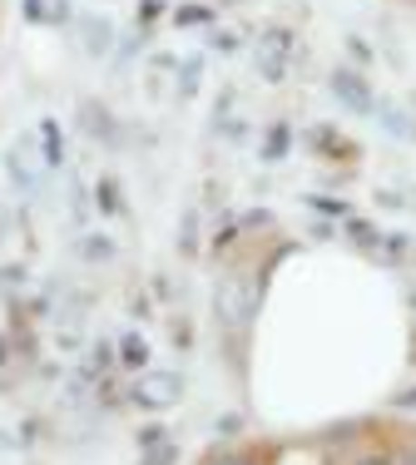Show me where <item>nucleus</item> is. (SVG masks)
Here are the masks:
<instances>
[{
  "label": "nucleus",
  "instance_id": "nucleus-16",
  "mask_svg": "<svg viewBox=\"0 0 416 465\" xmlns=\"http://www.w3.org/2000/svg\"><path fill=\"white\" fill-rule=\"evenodd\" d=\"M80 252H84V258H90V262H109V258H114V242H109L104 232H84Z\"/></svg>",
  "mask_w": 416,
  "mask_h": 465
},
{
  "label": "nucleus",
  "instance_id": "nucleus-5",
  "mask_svg": "<svg viewBox=\"0 0 416 465\" xmlns=\"http://www.w3.org/2000/svg\"><path fill=\"white\" fill-rule=\"evenodd\" d=\"M80 50L90 54V60H104V54H114V20L109 15H80Z\"/></svg>",
  "mask_w": 416,
  "mask_h": 465
},
{
  "label": "nucleus",
  "instance_id": "nucleus-8",
  "mask_svg": "<svg viewBox=\"0 0 416 465\" xmlns=\"http://www.w3.org/2000/svg\"><path fill=\"white\" fill-rule=\"evenodd\" d=\"M371 114L381 119V129H387V134H397V139H416V124L407 119V109H401L397 99H381V94H377V109H371Z\"/></svg>",
  "mask_w": 416,
  "mask_h": 465
},
{
  "label": "nucleus",
  "instance_id": "nucleus-6",
  "mask_svg": "<svg viewBox=\"0 0 416 465\" xmlns=\"http://www.w3.org/2000/svg\"><path fill=\"white\" fill-rule=\"evenodd\" d=\"M80 129L90 139H100V143H114L119 139L114 114H109V104H100V99H80Z\"/></svg>",
  "mask_w": 416,
  "mask_h": 465
},
{
  "label": "nucleus",
  "instance_id": "nucleus-2",
  "mask_svg": "<svg viewBox=\"0 0 416 465\" xmlns=\"http://www.w3.org/2000/svg\"><path fill=\"white\" fill-rule=\"evenodd\" d=\"M292 54H298V35H292L288 25H268V30L258 35V45H253V70H258V80L282 84V80H288Z\"/></svg>",
  "mask_w": 416,
  "mask_h": 465
},
{
  "label": "nucleus",
  "instance_id": "nucleus-19",
  "mask_svg": "<svg viewBox=\"0 0 416 465\" xmlns=\"http://www.w3.org/2000/svg\"><path fill=\"white\" fill-rule=\"evenodd\" d=\"M109 367H114V347H90V361H84V376H104Z\"/></svg>",
  "mask_w": 416,
  "mask_h": 465
},
{
  "label": "nucleus",
  "instance_id": "nucleus-3",
  "mask_svg": "<svg viewBox=\"0 0 416 465\" xmlns=\"http://www.w3.org/2000/svg\"><path fill=\"white\" fill-rule=\"evenodd\" d=\"M129 401L139 406V411H169V406L183 401V376L179 371H139L134 381H129Z\"/></svg>",
  "mask_w": 416,
  "mask_h": 465
},
{
  "label": "nucleus",
  "instance_id": "nucleus-20",
  "mask_svg": "<svg viewBox=\"0 0 416 465\" xmlns=\"http://www.w3.org/2000/svg\"><path fill=\"white\" fill-rule=\"evenodd\" d=\"M308 203L317 208V213H327V218H352V208H347L342 198H327V193H308Z\"/></svg>",
  "mask_w": 416,
  "mask_h": 465
},
{
  "label": "nucleus",
  "instance_id": "nucleus-24",
  "mask_svg": "<svg viewBox=\"0 0 416 465\" xmlns=\"http://www.w3.org/2000/svg\"><path fill=\"white\" fill-rule=\"evenodd\" d=\"M208 45H213V50H223V54H233V50H238V35H233V30H218V35L208 40Z\"/></svg>",
  "mask_w": 416,
  "mask_h": 465
},
{
  "label": "nucleus",
  "instance_id": "nucleus-12",
  "mask_svg": "<svg viewBox=\"0 0 416 465\" xmlns=\"http://www.w3.org/2000/svg\"><path fill=\"white\" fill-rule=\"evenodd\" d=\"M94 208H100V213H109V218L124 213V198H119V179H109V173H104V179L94 183Z\"/></svg>",
  "mask_w": 416,
  "mask_h": 465
},
{
  "label": "nucleus",
  "instance_id": "nucleus-25",
  "mask_svg": "<svg viewBox=\"0 0 416 465\" xmlns=\"http://www.w3.org/2000/svg\"><path fill=\"white\" fill-rule=\"evenodd\" d=\"M213 465H262L258 456H248V450H228V456H218Z\"/></svg>",
  "mask_w": 416,
  "mask_h": 465
},
{
  "label": "nucleus",
  "instance_id": "nucleus-29",
  "mask_svg": "<svg viewBox=\"0 0 416 465\" xmlns=\"http://www.w3.org/2000/svg\"><path fill=\"white\" fill-rule=\"evenodd\" d=\"M25 20H45V0H25Z\"/></svg>",
  "mask_w": 416,
  "mask_h": 465
},
{
  "label": "nucleus",
  "instance_id": "nucleus-4",
  "mask_svg": "<svg viewBox=\"0 0 416 465\" xmlns=\"http://www.w3.org/2000/svg\"><path fill=\"white\" fill-rule=\"evenodd\" d=\"M327 90H332V99L342 109H352V114H371V109H377V94H371L367 74L352 70V64H337V70L327 74Z\"/></svg>",
  "mask_w": 416,
  "mask_h": 465
},
{
  "label": "nucleus",
  "instance_id": "nucleus-9",
  "mask_svg": "<svg viewBox=\"0 0 416 465\" xmlns=\"http://www.w3.org/2000/svg\"><path fill=\"white\" fill-rule=\"evenodd\" d=\"M114 367H124V371H134V376L149 367V341L139 337V331H129V337L114 347Z\"/></svg>",
  "mask_w": 416,
  "mask_h": 465
},
{
  "label": "nucleus",
  "instance_id": "nucleus-11",
  "mask_svg": "<svg viewBox=\"0 0 416 465\" xmlns=\"http://www.w3.org/2000/svg\"><path fill=\"white\" fill-rule=\"evenodd\" d=\"M40 143H45V169H60L64 163V134H60V119H40Z\"/></svg>",
  "mask_w": 416,
  "mask_h": 465
},
{
  "label": "nucleus",
  "instance_id": "nucleus-31",
  "mask_svg": "<svg viewBox=\"0 0 416 465\" xmlns=\"http://www.w3.org/2000/svg\"><path fill=\"white\" fill-rule=\"evenodd\" d=\"M397 406H416V386H411V391H401V396H397Z\"/></svg>",
  "mask_w": 416,
  "mask_h": 465
},
{
  "label": "nucleus",
  "instance_id": "nucleus-22",
  "mask_svg": "<svg viewBox=\"0 0 416 465\" xmlns=\"http://www.w3.org/2000/svg\"><path fill=\"white\" fill-rule=\"evenodd\" d=\"M134 440H139V450H154V446H163V440H169V430H163V426H144Z\"/></svg>",
  "mask_w": 416,
  "mask_h": 465
},
{
  "label": "nucleus",
  "instance_id": "nucleus-10",
  "mask_svg": "<svg viewBox=\"0 0 416 465\" xmlns=\"http://www.w3.org/2000/svg\"><path fill=\"white\" fill-rule=\"evenodd\" d=\"M5 169H10V179H15V188H25V193H40V169L30 163L25 149H10Z\"/></svg>",
  "mask_w": 416,
  "mask_h": 465
},
{
  "label": "nucleus",
  "instance_id": "nucleus-1",
  "mask_svg": "<svg viewBox=\"0 0 416 465\" xmlns=\"http://www.w3.org/2000/svg\"><path fill=\"white\" fill-rule=\"evenodd\" d=\"M258 302H262V282L253 287L248 272H223L213 282V317H218V331L228 341H243L248 327L258 317Z\"/></svg>",
  "mask_w": 416,
  "mask_h": 465
},
{
  "label": "nucleus",
  "instance_id": "nucleus-27",
  "mask_svg": "<svg viewBox=\"0 0 416 465\" xmlns=\"http://www.w3.org/2000/svg\"><path fill=\"white\" fill-rule=\"evenodd\" d=\"M377 203H381V208H407V203H401V193H391V188H381Z\"/></svg>",
  "mask_w": 416,
  "mask_h": 465
},
{
  "label": "nucleus",
  "instance_id": "nucleus-28",
  "mask_svg": "<svg viewBox=\"0 0 416 465\" xmlns=\"http://www.w3.org/2000/svg\"><path fill=\"white\" fill-rule=\"evenodd\" d=\"M352 465H397V460H391V456H381V450H371V456H357Z\"/></svg>",
  "mask_w": 416,
  "mask_h": 465
},
{
  "label": "nucleus",
  "instance_id": "nucleus-17",
  "mask_svg": "<svg viewBox=\"0 0 416 465\" xmlns=\"http://www.w3.org/2000/svg\"><path fill=\"white\" fill-rule=\"evenodd\" d=\"M139 465H179V440H163L154 450H139Z\"/></svg>",
  "mask_w": 416,
  "mask_h": 465
},
{
  "label": "nucleus",
  "instance_id": "nucleus-21",
  "mask_svg": "<svg viewBox=\"0 0 416 465\" xmlns=\"http://www.w3.org/2000/svg\"><path fill=\"white\" fill-rule=\"evenodd\" d=\"M163 10H169V0H139V30H149Z\"/></svg>",
  "mask_w": 416,
  "mask_h": 465
},
{
  "label": "nucleus",
  "instance_id": "nucleus-14",
  "mask_svg": "<svg viewBox=\"0 0 416 465\" xmlns=\"http://www.w3.org/2000/svg\"><path fill=\"white\" fill-rule=\"evenodd\" d=\"M199 74H203V60H199V54L179 60V99H193V94H199Z\"/></svg>",
  "mask_w": 416,
  "mask_h": 465
},
{
  "label": "nucleus",
  "instance_id": "nucleus-26",
  "mask_svg": "<svg viewBox=\"0 0 416 465\" xmlns=\"http://www.w3.org/2000/svg\"><path fill=\"white\" fill-rule=\"evenodd\" d=\"M193 223H199V218L183 213V238H179V248H183V252H193Z\"/></svg>",
  "mask_w": 416,
  "mask_h": 465
},
{
  "label": "nucleus",
  "instance_id": "nucleus-7",
  "mask_svg": "<svg viewBox=\"0 0 416 465\" xmlns=\"http://www.w3.org/2000/svg\"><path fill=\"white\" fill-rule=\"evenodd\" d=\"M288 149H292V124H288V119H272L268 134H262L258 159L262 163H282V159H288Z\"/></svg>",
  "mask_w": 416,
  "mask_h": 465
},
{
  "label": "nucleus",
  "instance_id": "nucleus-13",
  "mask_svg": "<svg viewBox=\"0 0 416 465\" xmlns=\"http://www.w3.org/2000/svg\"><path fill=\"white\" fill-rule=\"evenodd\" d=\"M308 143H312V149H322V153H347V159L357 153L352 143H347L342 134H337V129H327V124H322V129H312V134H308Z\"/></svg>",
  "mask_w": 416,
  "mask_h": 465
},
{
  "label": "nucleus",
  "instance_id": "nucleus-33",
  "mask_svg": "<svg viewBox=\"0 0 416 465\" xmlns=\"http://www.w3.org/2000/svg\"><path fill=\"white\" fill-rule=\"evenodd\" d=\"M411 258H416V242H411Z\"/></svg>",
  "mask_w": 416,
  "mask_h": 465
},
{
  "label": "nucleus",
  "instance_id": "nucleus-23",
  "mask_svg": "<svg viewBox=\"0 0 416 465\" xmlns=\"http://www.w3.org/2000/svg\"><path fill=\"white\" fill-rule=\"evenodd\" d=\"M70 15H74V5H70V0H50V5H45V20H50V25H64Z\"/></svg>",
  "mask_w": 416,
  "mask_h": 465
},
{
  "label": "nucleus",
  "instance_id": "nucleus-32",
  "mask_svg": "<svg viewBox=\"0 0 416 465\" xmlns=\"http://www.w3.org/2000/svg\"><path fill=\"white\" fill-rule=\"evenodd\" d=\"M397 465H416V450H401V460Z\"/></svg>",
  "mask_w": 416,
  "mask_h": 465
},
{
  "label": "nucleus",
  "instance_id": "nucleus-15",
  "mask_svg": "<svg viewBox=\"0 0 416 465\" xmlns=\"http://www.w3.org/2000/svg\"><path fill=\"white\" fill-rule=\"evenodd\" d=\"M347 238H352L362 252H377L381 248V232L371 228V223H362V218H347Z\"/></svg>",
  "mask_w": 416,
  "mask_h": 465
},
{
  "label": "nucleus",
  "instance_id": "nucleus-30",
  "mask_svg": "<svg viewBox=\"0 0 416 465\" xmlns=\"http://www.w3.org/2000/svg\"><path fill=\"white\" fill-rule=\"evenodd\" d=\"M347 50H352V54H357V60H371V50H367V45H362V40H357V35H352V40H347Z\"/></svg>",
  "mask_w": 416,
  "mask_h": 465
},
{
  "label": "nucleus",
  "instance_id": "nucleus-18",
  "mask_svg": "<svg viewBox=\"0 0 416 465\" xmlns=\"http://www.w3.org/2000/svg\"><path fill=\"white\" fill-rule=\"evenodd\" d=\"M213 5H173V25H208Z\"/></svg>",
  "mask_w": 416,
  "mask_h": 465
}]
</instances>
